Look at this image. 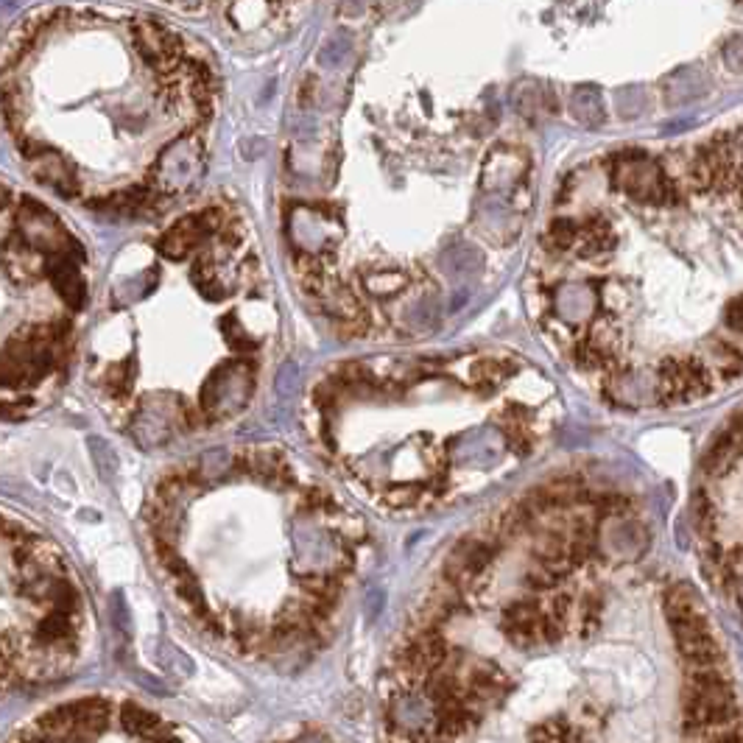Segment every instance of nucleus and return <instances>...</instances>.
Returning a JSON list of instances; mask_svg holds the SVG:
<instances>
[{"label": "nucleus", "instance_id": "1", "mask_svg": "<svg viewBox=\"0 0 743 743\" xmlns=\"http://www.w3.org/2000/svg\"><path fill=\"white\" fill-rule=\"evenodd\" d=\"M665 618L674 632L679 657L690 665V671H707L724 660V651L704 615L702 598L690 584H674L665 593Z\"/></svg>", "mask_w": 743, "mask_h": 743}, {"label": "nucleus", "instance_id": "2", "mask_svg": "<svg viewBox=\"0 0 743 743\" xmlns=\"http://www.w3.org/2000/svg\"><path fill=\"white\" fill-rule=\"evenodd\" d=\"M682 718H685V730L699 735L735 727L741 718V707L730 679L718 674L716 668L690 671L688 685L682 693Z\"/></svg>", "mask_w": 743, "mask_h": 743}, {"label": "nucleus", "instance_id": "3", "mask_svg": "<svg viewBox=\"0 0 743 743\" xmlns=\"http://www.w3.org/2000/svg\"><path fill=\"white\" fill-rule=\"evenodd\" d=\"M112 721V704L101 696L62 704L37 718V730L54 743H84L98 738Z\"/></svg>", "mask_w": 743, "mask_h": 743}, {"label": "nucleus", "instance_id": "4", "mask_svg": "<svg viewBox=\"0 0 743 743\" xmlns=\"http://www.w3.org/2000/svg\"><path fill=\"white\" fill-rule=\"evenodd\" d=\"M612 176L618 188L643 204H671L679 196L674 182L646 154H618L612 160Z\"/></svg>", "mask_w": 743, "mask_h": 743}, {"label": "nucleus", "instance_id": "5", "mask_svg": "<svg viewBox=\"0 0 743 743\" xmlns=\"http://www.w3.org/2000/svg\"><path fill=\"white\" fill-rule=\"evenodd\" d=\"M498 551V542L484 540V537H464V540L453 548V554L445 565V581L453 584L456 590L470 587L484 570L492 565Z\"/></svg>", "mask_w": 743, "mask_h": 743}, {"label": "nucleus", "instance_id": "6", "mask_svg": "<svg viewBox=\"0 0 743 743\" xmlns=\"http://www.w3.org/2000/svg\"><path fill=\"white\" fill-rule=\"evenodd\" d=\"M500 629L517 649H534L537 643H545V609L531 598L514 601L503 609Z\"/></svg>", "mask_w": 743, "mask_h": 743}, {"label": "nucleus", "instance_id": "7", "mask_svg": "<svg viewBox=\"0 0 743 743\" xmlns=\"http://www.w3.org/2000/svg\"><path fill=\"white\" fill-rule=\"evenodd\" d=\"M45 274L51 277V283L56 285L59 297L68 302L73 311H79L84 305V297H87V285H84V277L76 269L73 257L68 255H45V263H42Z\"/></svg>", "mask_w": 743, "mask_h": 743}, {"label": "nucleus", "instance_id": "8", "mask_svg": "<svg viewBox=\"0 0 743 743\" xmlns=\"http://www.w3.org/2000/svg\"><path fill=\"white\" fill-rule=\"evenodd\" d=\"M31 174L37 176L40 182H45L48 188H54L59 196H65V199L79 196V182L70 174V165L62 157H56V154H42L40 160H34Z\"/></svg>", "mask_w": 743, "mask_h": 743}, {"label": "nucleus", "instance_id": "9", "mask_svg": "<svg viewBox=\"0 0 743 743\" xmlns=\"http://www.w3.org/2000/svg\"><path fill=\"white\" fill-rule=\"evenodd\" d=\"M121 727L132 738H143V741H154L160 743L163 735H168V724L163 718L149 713L146 707H140L135 702H126L121 707Z\"/></svg>", "mask_w": 743, "mask_h": 743}, {"label": "nucleus", "instance_id": "10", "mask_svg": "<svg viewBox=\"0 0 743 743\" xmlns=\"http://www.w3.org/2000/svg\"><path fill=\"white\" fill-rule=\"evenodd\" d=\"M615 244V232L609 227L604 218H593V221H587L584 227H581L579 235V255L581 257H598L609 252Z\"/></svg>", "mask_w": 743, "mask_h": 743}, {"label": "nucleus", "instance_id": "11", "mask_svg": "<svg viewBox=\"0 0 743 743\" xmlns=\"http://www.w3.org/2000/svg\"><path fill=\"white\" fill-rule=\"evenodd\" d=\"M528 743H587L565 718H548L528 732Z\"/></svg>", "mask_w": 743, "mask_h": 743}, {"label": "nucleus", "instance_id": "12", "mask_svg": "<svg viewBox=\"0 0 743 743\" xmlns=\"http://www.w3.org/2000/svg\"><path fill=\"white\" fill-rule=\"evenodd\" d=\"M570 109H573L576 121H581L584 126H598L604 121V104H601V95L595 93L593 87H579L573 93Z\"/></svg>", "mask_w": 743, "mask_h": 743}, {"label": "nucleus", "instance_id": "13", "mask_svg": "<svg viewBox=\"0 0 743 743\" xmlns=\"http://www.w3.org/2000/svg\"><path fill=\"white\" fill-rule=\"evenodd\" d=\"M579 235H581L579 224L559 218V221H554V224L548 227V232H545V244H548V249H554V252H568V249H573V246L579 244Z\"/></svg>", "mask_w": 743, "mask_h": 743}, {"label": "nucleus", "instance_id": "14", "mask_svg": "<svg viewBox=\"0 0 743 743\" xmlns=\"http://www.w3.org/2000/svg\"><path fill=\"white\" fill-rule=\"evenodd\" d=\"M366 288L375 291V294H383V297H392L397 291H403L406 285V277L400 271H383V274H366Z\"/></svg>", "mask_w": 743, "mask_h": 743}, {"label": "nucleus", "instance_id": "15", "mask_svg": "<svg viewBox=\"0 0 743 743\" xmlns=\"http://www.w3.org/2000/svg\"><path fill=\"white\" fill-rule=\"evenodd\" d=\"M713 350H716V361L718 369H721V378H735L738 372L743 369V355L732 344L727 341H716L713 344Z\"/></svg>", "mask_w": 743, "mask_h": 743}, {"label": "nucleus", "instance_id": "16", "mask_svg": "<svg viewBox=\"0 0 743 743\" xmlns=\"http://www.w3.org/2000/svg\"><path fill=\"white\" fill-rule=\"evenodd\" d=\"M90 453H93L95 467H98V473L104 481H109L112 475H115V467H118V461H115V453L109 450L107 442L101 439V436H93L90 439Z\"/></svg>", "mask_w": 743, "mask_h": 743}, {"label": "nucleus", "instance_id": "17", "mask_svg": "<svg viewBox=\"0 0 743 743\" xmlns=\"http://www.w3.org/2000/svg\"><path fill=\"white\" fill-rule=\"evenodd\" d=\"M132 366L121 364V366H112L107 372V380H104V386H107V392L112 397H126L129 394V383H132Z\"/></svg>", "mask_w": 743, "mask_h": 743}, {"label": "nucleus", "instance_id": "18", "mask_svg": "<svg viewBox=\"0 0 743 743\" xmlns=\"http://www.w3.org/2000/svg\"><path fill=\"white\" fill-rule=\"evenodd\" d=\"M601 621V598L598 595H584L581 601V632L584 635H593Z\"/></svg>", "mask_w": 743, "mask_h": 743}, {"label": "nucleus", "instance_id": "19", "mask_svg": "<svg viewBox=\"0 0 743 743\" xmlns=\"http://www.w3.org/2000/svg\"><path fill=\"white\" fill-rule=\"evenodd\" d=\"M422 498H425V492H419L417 487H397L394 492H389V503L397 509H411Z\"/></svg>", "mask_w": 743, "mask_h": 743}, {"label": "nucleus", "instance_id": "20", "mask_svg": "<svg viewBox=\"0 0 743 743\" xmlns=\"http://www.w3.org/2000/svg\"><path fill=\"white\" fill-rule=\"evenodd\" d=\"M693 517H696V528L699 531H707L710 523H713V509H710V503H707L704 495H696V500H693Z\"/></svg>", "mask_w": 743, "mask_h": 743}, {"label": "nucleus", "instance_id": "21", "mask_svg": "<svg viewBox=\"0 0 743 743\" xmlns=\"http://www.w3.org/2000/svg\"><path fill=\"white\" fill-rule=\"evenodd\" d=\"M724 322L732 327V330H738L743 333V297H735L727 305V313H724Z\"/></svg>", "mask_w": 743, "mask_h": 743}]
</instances>
